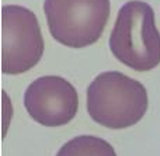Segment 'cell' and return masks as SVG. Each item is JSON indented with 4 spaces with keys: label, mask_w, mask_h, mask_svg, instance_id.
Here are the masks:
<instances>
[{
    "label": "cell",
    "mask_w": 160,
    "mask_h": 156,
    "mask_svg": "<svg viewBox=\"0 0 160 156\" xmlns=\"http://www.w3.org/2000/svg\"><path fill=\"white\" fill-rule=\"evenodd\" d=\"M86 97L90 118L110 129H125L138 124L149 107L146 87L115 70L97 75L88 84Z\"/></svg>",
    "instance_id": "obj_1"
},
{
    "label": "cell",
    "mask_w": 160,
    "mask_h": 156,
    "mask_svg": "<svg viewBox=\"0 0 160 156\" xmlns=\"http://www.w3.org/2000/svg\"><path fill=\"white\" fill-rule=\"evenodd\" d=\"M110 49L121 63L136 72H149L160 63V33L152 6L129 0L118 10L110 34Z\"/></svg>",
    "instance_id": "obj_2"
},
{
    "label": "cell",
    "mask_w": 160,
    "mask_h": 156,
    "mask_svg": "<svg viewBox=\"0 0 160 156\" xmlns=\"http://www.w3.org/2000/svg\"><path fill=\"white\" fill-rule=\"evenodd\" d=\"M51 35L68 48H84L101 38L111 14L110 0H44Z\"/></svg>",
    "instance_id": "obj_3"
},
{
    "label": "cell",
    "mask_w": 160,
    "mask_h": 156,
    "mask_svg": "<svg viewBox=\"0 0 160 156\" xmlns=\"http://www.w3.org/2000/svg\"><path fill=\"white\" fill-rule=\"evenodd\" d=\"M44 37L35 13L24 6L2 7V72L20 75L44 55Z\"/></svg>",
    "instance_id": "obj_4"
},
{
    "label": "cell",
    "mask_w": 160,
    "mask_h": 156,
    "mask_svg": "<svg viewBox=\"0 0 160 156\" xmlns=\"http://www.w3.org/2000/svg\"><path fill=\"white\" fill-rule=\"evenodd\" d=\"M24 107L35 123L62 127L78 114L79 94L75 86L61 76H41L25 89Z\"/></svg>",
    "instance_id": "obj_5"
},
{
    "label": "cell",
    "mask_w": 160,
    "mask_h": 156,
    "mask_svg": "<svg viewBox=\"0 0 160 156\" xmlns=\"http://www.w3.org/2000/svg\"><path fill=\"white\" fill-rule=\"evenodd\" d=\"M56 156H117L110 142L94 135H79L68 141Z\"/></svg>",
    "instance_id": "obj_6"
}]
</instances>
